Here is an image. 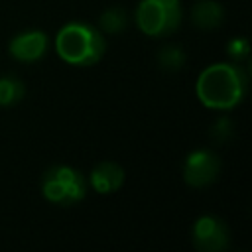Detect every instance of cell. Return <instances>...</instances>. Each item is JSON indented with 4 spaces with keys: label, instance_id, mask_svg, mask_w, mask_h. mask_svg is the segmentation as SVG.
I'll return each instance as SVG.
<instances>
[{
    "label": "cell",
    "instance_id": "6da1fadb",
    "mask_svg": "<svg viewBox=\"0 0 252 252\" xmlns=\"http://www.w3.org/2000/svg\"><path fill=\"white\" fill-rule=\"evenodd\" d=\"M248 85V75L238 63H215L197 79V96L207 108L228 110L236 106Z\"/></svg>",
    "mask_w": 252,
    "mask_h": 252
},
{
    "label": "cell",
    "instance_id": "7a4b0ae2",
    "mask_svg": "<svg viewBox=\"0 0 252 252\" xmlns=\"http://www.w3.org/2000/svg\"><path fill=\"white\" fill-rule=\"evenodd\" d=\"M57 55L69 65H94L106 51V41L98 30L85 22H71L63 26L55 37Z\"/></svg>",
    "mask_w": 252,
    "mask_h": 252
},
{
    "label": "cell",
    "instance_id": "3957f363",
    "mask_svg": "<svg viewBox=\"0 0 252 252\" xmlns=\"http://www.w3.org/2000/svg\"><path fill=\"white\" fill-rule=\"evenodd\" d=\"M183 10L179 0H142L136 8L138 28L152 37L169 35L181 24Z\"/></svg>",
    "mask_w": 252,
    "mask_h": 252
},
{
    "label": "cell",
    "instance_id": "277c9868",
    "mask_svg": "<svg viewBox=\"0 0 252 252\" xmlns=\"http://www.w3.org/2000/svg\"><path fill=\"white\" fill-rule=\"evenodd\" d=\"M41 193L55 205H73L87 193V179L69 165H53L41 177Z\"/></svg>",
    "mask_w": 252,
    "mask_h": 252
},
{
    "label": "cell",
    "instance_id": "5b68a950",
    "mask_svg": "<svg viewBox=\"0 0 252 252\" xmlns=\"http://www.w3.org/2000/svg\"><path fill=\"white\" fill-rule=\"evenodd\" d=\"M193 242L203 252H222L230 242V234L219 217L205 215L193 224Z\"/></svg>",
    "mask_w": 252,
    "mask_h": 252
},
{
    "label": "cell",
    "instance_id": "8992f818",
    "mask_svg": "<svg viewBox=\"0 0 252 252\" xmlns=\"http://www.w3.org/2000/svg\"><path fill=\"white\" fill-rule=\"evenodd\" d=\"M220 171V159L211 150H195L185 158L183 177L193 187H205L217 179Z\"/></svg>",
    "mask_w": 252,
    "mask_h": 252
},
{
    "label": "cell",
    "instance_id": "52a82bcc",
    "mask_svg": "<svg viewBox=\"0 0 252 252\" xmlns=\"http://www.w3.org/2000/svg\"><path fill=\"white\" fill-rule=\"evenodd\" d=\"M47 33L41 32V30H28V32H22L18 33L12 41H10V55L18 61H24V63H33V61H39L45 51H47Z\"/></svg>",
    "mask_w": 252,
    "mask_h": 252
},
{
    "label": "cell",
    "instance_id": "ba28073f",
    "mask_svg": "<svg viewBox=\"0 0 252 252\" xmlns=\"http://www.w3.org/2000/svg\"><path fill=\"white\" fill-rule=\"evenodd\" d=\"M91 185L96 193H114L124 183V171L120 165L112 161H102L91 171Z\"/></svg>",
    "mask_w": 252,
    "mask_h": 252
},
{
    "label": "cell",
    "instance_id": "9c48e42d",
    "mask_svg": "<svg viewBox=\"0 0 252 252\" xmlns=\"http://www.w3.org/2000/svg\"><path fill=\"white\" fill-rule=\"evenodd\" d=\"M224 10L215 0H199L193 6V22L201 30H215L222 24Z\"/></svg>",
    "mask_w": 252,
    "mask_h": 252
},
{
    "label": "cell",
    "instance_id": "30bf717a",
    "mask_svg": "<svg viewBox=\"0 0 252 252\" xmlns=\"http://www.w3.org/2000/svg\"><path fill=\"white\" fill-rule=\"evenodd\" d=\"M24 83L18 77H0V106H12L24 98Z\"/></svg>",
    "mask_w": 252,
    "mask_h": 252
},
{
    "label": "cell",
    "instance_id": "8fae6325",
    "mask_svg": "<svg viewBox=\"0 0 252 252\" xmlns=\"http://www.w3.org/2000/svg\"><path fill=\"white\" fill-rule=\"evenodd\" d=\"M128 26V12L124 8H110L100 16V28L108 33H120Z\"/></svg>",
    "mask_w": 252,
    "mask_h": 252
},
{
    "label": "cell",
    "instance_id": "7c38bea8",
    "mask_svg": "<svg viewBox=\"0 0 252 252\" xmlns=\"http://www.w3.org/2000/svg\"><path fill=\"white\" fill-rule=\"evenodd\" d=\"M158 61H159V67H163L165 71H177L185 63V51L179 45H165L158 53Z\"/></svg>",
    "mask_w": 252,
    "mask_h": 252
},
{
    "label": "cell",
    "instance_id": "4fadbf2b",
    "mask_svg": "<svg viewBox=\"0 0 252 252\" xmlns=\"http://www.w3.org/2000/svg\"><path fill=\"white\" fill-rule=\"evenodd\" d=\"M226 51H228V55L236 63H240V61H246L248 59V55H250V43H248L246 37H232L228 41V49Z\"/></svg>",
    "mask_w": 252,
    "mask_h": 252
},
{
    "label": "cell",
    "instance_id": "5bb4252c",
    "mask_svg": "<svg viewBox=\"0 0 252 252\" xmlns=\"http://www.w3.org/2000/svg\"><path fill=\"white\" fill-rule=\"evenodd\" d=\"M213 138L217 140V142H226L230 136H232V122L226 118V116H222V118H219L217 122H215V126H213Z\"/></svg>",
    "mask_w": 252,
    "mask_h": 252
}]
</instances>
